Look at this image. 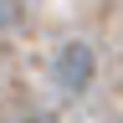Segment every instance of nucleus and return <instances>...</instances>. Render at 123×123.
Segmentation results:
<instances>
[{"instance_id":"nucleus-1","label":"nucleus","mask_w":123,"mask_h":123,"mask_svg":"<svg viewBox=\"0 0 123 123\" xmlns=\"http://www.w3.org/2000/svg\"><path fill=\"white\" fill-rule=\"evenodd\" d=\"M98 77V51L87 41H62L56 56H51V82L67 92V98H82Z\"/></svg>"},{"instance_id":"nucleus-2","label":"nucleus","mask_w":123,"mask_h":123,"mask_svg":"<svg viewBox=\"0 0 123 123\" xmlns=\"http://www.w3.org/2000/svg\"><path fill=\"white\" fill-rule=\"evenodd\" d=\"M21 123H46V118H21Z\"/></svg>"}]
</instances>
